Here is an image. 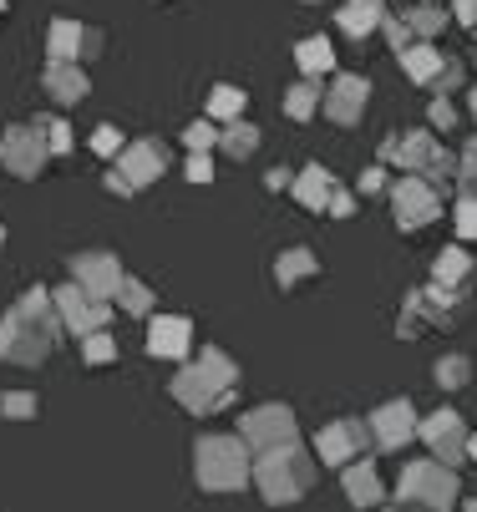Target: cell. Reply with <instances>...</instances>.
I'll use <instances>...</instances> for the list:
<instances>
[{
	"mask_svg": "<svg viewBox=\"0 0 477 512\" xmlns=\"http://www.w3.org/2000/svg\"><path fill=\"white\" fill-rule=\"evenodd\" d=\"M72 274H77V284L87 289L92 300H112L117 289H122V279H127L112 254H77L72 259Z\"/></svg>",
	"mask_w": 477,
	"mask_h": 512,
	"instance_id": "6",
	"label": "cell"
},
{
	"mask_svg": "<svg viewBox=\"0 0 477 512\" xmlns=\"http://www.w3.org/2000/svg\"><path fill=\"white\" fill-rule=\"evenodd\" d=\"M239 431H244L249 447H259V457H269V452H280V447L295 442V416L285 406H259V411L244 416Z\"/></svg>",
	"mask_w": 477,
	"mask_h": 512,
	"instance_id": "3",
	"label": "cell"
},
{
	"mask_svg": "<svg viewBox=\"0 0 477 512\" xmlns=\"http://www.w3.org/2000/svg\"><path fill=\"white\" fill-rule=\"evenodd\" d=\"M188 178H198V183H203V178H209V158H193V168H188Z\"/></svg>",
	"mask_w": 477,
	"mask_h": 512,
	"instance_id": "30",
	"label": "cell"
},
{
	"mask_svg": "<svg viewBox=\"0 0 477 512\" xmlns=\"http://www.w3.org/2000/svg\"><path fill=\"white\" fill-rule=\"evenodd\" d=\"M77 51H87V31H82L77 21H56V26H51V56L72 61Z\"/></svg>",
	"mask_w": 477,
	"mask_h": 512,
	"instance_id": "15",
	"label": "cell"
},
{
	"mask_svg": "<svg viewBox=\"0 0 477 512\" xmlns=\"http://www.w3.org/2000/svg\"><path fill=\"white\" fill-rule=\"evenodd\" d=\"M198 365H203V371H209L219 386H234V376H239V371H234V360H229V355H219V350H209Z\"/></svg>",
	"mask_w": 477,
	"mask_h": 512,
	"instance_id": "22",
	"label": "cell"
},
{
	"mask_svg": "<svg viewBox=\"0 0 477 512\" xmlns=\"http://www.w3.org/2000/svg\"><path fill=\"white\" fill-rule=\"evenodd\" d=\"M361 447H366V431H361V421H335V426H325V436H320V457H325L330 467L351 462Z\"/></svg>",
	"mask_w": 477,
	"mask_h": 512,
	"instance_id": "8",
	"label": "cell"
},
{
	"mask_svg": "<svg viewBox=\"0 0 477 512\" xmlns=\"http://www.w3.org/2000/svg\"><path fill=\"white\" fill-rule=\"evenodd\" d=\"M158 173H163V148H158V142H143V148H132L122 158V178L138 183V188H148Z\"/></svg>",
	"mask_w": 477,
	"mask_h": 512,
	"instance_id": "11",
	"label": "cell"
},
{
	"mask_svg": "<svg viewBox=\"0 0 477 512\" xmlns=\"http://www.w3.org/2000/svg\"><path fill=\"white\" fill-rule=\"evenodd\" d=\"M188 340H193L188 320H178V315H163V320H153L148 350H153V355H163V360H178V355H188Z\"/></svg>",
	"mask_w": 477,
	"mask_h": 512,
	"instance_id": "9",
	"label": "cell"
},
{
	"mask_svg": "<svg viewBox=\"0 0 477 512\" xmlns=\"http://www.w3.org/2000/svg\"><path fill=\"white\" fill-rule=\"evenodd\" d=\"M209 112H214V117H224V122H234V117L244 112V92H234V87H219V92L209 97Z\"/></svg>",
	"mask_w": 477,
	"mask_h": 512,
	"instance_id": "20",
	"label": "cell"
},
{
	"mask_svg": "<svg viewBox=\"0 0 477 512\" xmlns=\"http://www.w3.org/2000/svg\"><path fill=\"white\" fill-rule=\"evenodd\" d=\"M442 381H447V386H452V381H467V365H462V360H447V365H442Z\"/></svg>",
	"mask_w": 477,
	"mask_h": 512,
	"instance_id": "29",
	"label": "cell"
},
{
	"mask_svg": "<svg viewBox=\"0 0 477 512\" xmlns=\"http://www.w3.org/2000/svg\"><path fill=\"white\" fill-rule=\"evenodd\" d=\"M285 112H290V117H310V112H315V87H295V92L285 97Z\"/></svg>",
	"mask_w": 477,
	"mask_h": 512,
	"instance_id": "24",
	"label": "cell"
},
{
	"mask_svg": "<svg viewBox=\"0 0 477 512\" xmlns=\"http://www.w3.org/2000/svg\"><path fill=\"white\" fill-rule=\"evenodd\" d=\"M371 426H376V442H381V447H401L406 436L417 431L412 406H406V401H391L386 411H376V416H371Z\"/></svg>",
	"mask_w": 477,
	"mask_h": 512,
	"instance_id": "10",
	"label": "cell"
},
{
	"mask_svg": "<svg viewBox=\"0 0 477 512\" xmlns=\"http://www.w3.org/2000/svg\"><path fill=\"white\" fill-rule=\"evenodd\" d=\"M310 482H315L310 457L295 442L280 447V452H269V457H259V492L269 502H295L300 492H310Z\"/></svg>",
	"mask_w": 477,
	"mask_h": 512,
	"instance_id": "2",
	"label": "cell"
},
{
	"mask_svg": "<svg viewBox=\"0 0 477 512\" xmlns=\"http://www.w3.org/2000/svg\"><path fill=\"white\" fill-rule=\"evenodd\" d=\"M432 51H406V71H412V77H432Z\"/></svg>",
	"mask_w": 477,
	"mask_h": 512,
	"instance_id": "26",
	"label": "cell"
},
{
	"mask_svg": "<svg viewBox=\"0 0 477 512\" xmlns=\"http://www.w3.org/2000/svg\"><path fill=\"white\" fill-rule=\"evenodd\" d=\"M173 396L188 406V411H198V416H209V411H219L224 401H229V386H219L203 365H193V371H183L178 381H173Z\"/></svg>",
	"mask_w": 477,
	"mask_h": 512,
	"instance_id": "5",
	"label": "cell"
},
{
	"mask_svg": "<svg viewBox=\"0 0 477 512\" xmlns=\"http://www.w3.org/2000/svg\"><path fill=\"white\" fill-rule=\"evenodd\" d=\"M295 56H300V66L310 71V77H320V71H330V41H320V36H315V41H305V46H300Z\"/></svg>",
	"mask_w": 477,
	"mask_h": 512,
	"instance_id": "18",
	"label": "cell"
},
{
	"mask_svg": "<svg viewBox=\"0 0 477 512\" xmlns=\"http://www.w3.org/2000/svg\"><path fill=\"white\" fill-rule=\"evenodd\" d=\"M325 188H330V178H325L320 168H310V173H300V183H295V193H300L305 203H315V208H320V203L330 208V198H325Z\"/></svg>",
	"mask_w": 477,
	"mask_h": 512,
	"instance_id": "19",
	"label": "cell"
},
{
	"mask_svg": "<svg viewBox=\"0 0 477 512\" xmlns=\"http://www.w3.org/2000/svg\"><path fill=\"white\" fill-rule=\"evenodd\" d=\"M361 102H366V82H356V77L335 82V92H330V117H335V122H356V117H361Z\"/></svg>",
	"mask_w": 477,
	"mask_h": 512,
	"instance_id": "13",
	"label": "cell"
},
{
	"mask_svg": "<svg viewBox=\"0 0 477 512\" xmlns=\"http://www.w3.org/2000/svg\"><path fill=\"white\" fill-rule=\"evenodd\" d=\"M0 158H6L11 173L36 178L46 168V158H51V142H41L31 127H16V132H6V142H0Z\"/></svg>",
	"mask_w": 477,
	"mask_h": 512,
	"instance_id": "4",
	"label": "cell"
},
{
	"mask_svg": "<svg viewBox=\"0 0 477 512\" xmlns=\"http://www.w3.org/2000/svg\"><path fill=\"white\" fill-rule=\"evenodd\" d=\"M0 6H6V0H0Z\"/></svg>",
	"mask_w": 477,
	"mask_h": 512,
	"instance_id": "31",
	"label": "cell"
},
{
	"mask_svg": "<svg viewBox=\"0 0 477 512\" xmlns=\"http://www.w3.org/2000/svg\"><path fill=\"white\" fill-rule=\"evenodd\" d=\"M346 492H351L356 507H371V502H381V477H376L366 462H356V467L346 472Z\"/></svg>",
	"mask_w": 477,
	"mask_h": 512,
	"instance_id": "14",
	"label": "cell"
},
{
	"mask_svg": "<svg viewBox=\"0 0 477 512\" xmlns=\"http://www.w3.org/2000/svg\"><path fill=\"white\" fill-rule=\"evenodd\" d=\"M117 142H122V137H117V127H102V132L92 137V148H97V153H117Z\"/></svg>",
	"mask_w": 477,
	"mask_h": 512,
	"instance_id": "28",
	"label": "cell"
},
{
	"mask_svg": "<svg viewBox=\"0 0 477 512\" xmlns=\"http://www.w3.org/2000/svg\"><path fill=\"white\" fill-rule=\"evenodd\" d=\"M254 142H259V132L239 122V127H229V132H224V142H219V148H224L229 158H249V153H254Z\"/></svg>",
	"mask_w": 477,
	"mask_h": 512,
	"instance_id": "17",
	"label": "cell"
},
{
	"mask_svg": "<svg viewBox=\"0 0 477 512\" xmlns=\"http://www.w3.org/2000/svg\"><path fill=\"white\" fill-rule=\"evenodd\" d=\"M310 274H315V254H305V249L280 254V284L285 289H295V279H310Z\"/></svg>",
	"mask_w": 477,
	"mask_h": 512,
	"instance_id": "16",
	"label": "cell"
},
{
	"mask_svg": "<svg viewBox=\"0 0 477 512\" xmlns=\"http://www.w3.org/2000/svg\"><path fill=\"white\" fill-rule=\"evenodd\" d=\"M117 295H122V305H132V315H148V310H153V289H148V284H132V279H122Z\"/></svg>",
	"mask_w": 477,
	"mask_h": 512,
	"instance_id": "21",
	"label": "cell"
},
{
	"mask_svg": "<svg viewBox=\"0 0 477 512\" xmlns=\"http://www.w3.org/2000/svg\"><path fill=\"white\" fill-rule=\"evenodd\" d=\"M198 482L209 492H234L249 482V442L244 436H203L198 442Z\"/></svg>",
	"mask_w": 477,
	"mask_h": 512,
	"instance_id": "1",
	"label": "cell"
},
{
	"mask_svg": "<svg viewBox=\"0 0 477 512\" xmlns=\"http://www.w3.org/2000/svg\"><path fill=\"white\" fill-rule=\"evenodd\" d=\"M0 411L26 421V416H36V396H26V391H21V396H6V401H0Z\"/></svg>",
	"mask_w": 477,
	"mask_h": 512,
	"instance_id": "25",
	"label": "cell"
},
{
	"mask_svg": "<svg viewBox=\"0 0 477 512\" xmlns=\"http://www.w3.org/2000/svg\"><path fill=\"white\" fill-rule=\"evenodd\" d=\"M46 92L56 97V102H77L82 92H87V77H82V71L72 66V61H51V71H46Z\"/></svg>",
	"mask_w": 477,
	"mask_h": 512,
	"instance_id": "12",
	"label": "cell"
},
{
	"mask_svg": "<svg viewBox=\"0 0 477 512\" xmlns=\"http://www.w3.org/2000/svg\"><path fill=\"white\" fill-rule=\"evenodd\" d=\"M112 360H117L112 335H87V365H112Z\"/></svg>",
	"mask_w": 477,
	"mask_h": 512,
	"instance_id": "23",
	"label": "cell"
},
{
	"mask_svg": "<svg viewBox=\"0 0 477 512\" xmlns=\"http://www.w3.org/2000/svg\"><path fill=\"white\" fill-rule=\"evenodd\" d=\"M401 497H406V502L447 507V502H452V472H442L437 462H427V467H406V477H401Z\"/></svg>",
	"mask_w": 477,
	"mask_h": 512,
	"instance_id": "7",
	"label": "cell"
},
{
	"mask_svg": "<svg viewBox=\"0 0 477 512\" xmlns=\"http://www.w3.org/2000/svg\"><path fill=\"white\" fill-rule=\"evenodd\" d=\"M46 142H51V153H66V142H72V127H66V122H56V127L46 132Z\"/></svg>",
	"mask_w": 477,
	"mask_h": 512,
	"instance_id": "27",
	"label": "cell"
}]
</instances>
